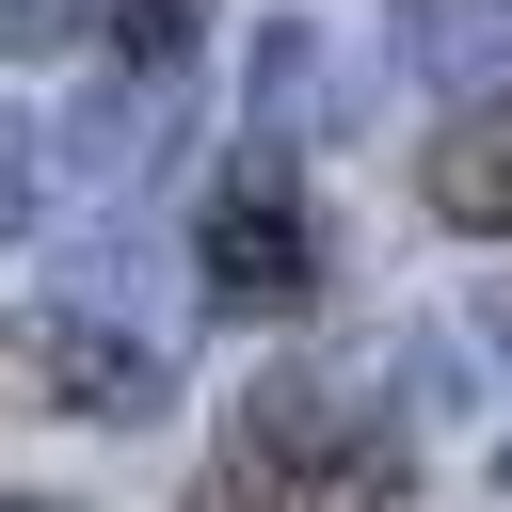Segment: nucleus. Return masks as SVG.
Returning <instances> with one entry per match:
<instances>
[{
    "label": "nucleus",
    "mask_w": 512,
    "mask_h": 512,
    "mask_svg": "<svg viewBox=\"0 0 512 512\" xmlns=\"http://www.w3.org/2000/svg\"><path fill=\"white\" fill-rule=\"evenodd\" d=\"M368 448H384V416H368L352 368H272V384L224 416V480H208L192 512H320L336 480H368Z\"/></svg>",
    "instance_id": "nucleus-1"
},
{
    "label": "nucleus",
    "mask_w": 512,
    "mask_h": 512,
    "mask_svg": "<svg viewBox=\"0 0 512 512\" xmlns=\"http://www.w3.org/2000/svg\"><path fill=\"white\" fill-rule=\"evenodd\" d=\"M304 288H320V208H304V176L256 144V160H224L208 208H192V304H208V320H288Z\"/></svg>",
    "instance_id": "nucleus-2"
},
{
    "label": "nucleus",
    "mask_w": 512,
    "mask_h": 512,
    "mask_svg": "<svg viewBox=\"0 0 512 512\" xmlns=\"http://www.w3.org/2000/svg\"><path fill=\"white\" fill-rule=\"evenodd\" d=\"M32 368L64 384V416H160V384H176L144 320H112V304H64V288L32 304Z\"/></svg>",
    "instance_id": "nucleus-3"
},
{
    "label": "nucleus",
    "mask_w": 512,
    "mask_h": 512,
    "mask_svg": "<svg viewBox=\"0 0 512 512\" xmlns=\"http://www.w3.org/2000/svg\"><path fill=\"white\" fill-rule=\"evenodd\" d=\"M160 128H176V64H112V80L48 128V160H64L80 192H144V176H160Z\"/></svg>",
    "instance_id": "nucleus-4"
},
{
    "label": "nucleus",
    "mask_w": 512,
    "mask_h": 512,
    "mask_svg": "<svg viewBox=\"0 0 512 512\" xmlns=\"http://www.w3.org/2000/svg\"><path fill=\"white\" fill-rule=\"evenodd\" d=\"M240 112H256L272 160H304L320 112H352V64L320 48V16H256V80H240Z\"/></svg>",
    "instance_id": "nucleus-5"
},
{
    "label": "nucleus",
    "mask_w": 512,
    "mask_h": 512,
    "mask_svg": "<svg viewBox=\"0 0 512 512\" xmlns=\"http://www.w3.org/2000/svg\"><path fill=\"white\" fill-rule=\"evenodd\" d=\"M416 192H432V224H448V240H512V96H464V112H448V144L416 160Z\"/></svg>",
    "instance_id": "nucleus-6"
},
{
    "label": "nucleus",
    "mask_w": 512,
    "mask_h": 512,
    "mask_svg": "<svg viewBox=\"0 0 512 512\" xmlns=\"http://www.w3.org/2000/svg\"><path fill=\"white\" fill-rule=\"evenodd\" d=\"M496 384H512V304H496V288L448 304V320H416V400H432V416H480Z\"/></svg>",
    "instance_id": "nucleus-7"
},
{
    "label": "nucleus",
    "mask_w": 512,
    "mask_h": 512,
    "mask_svg": "<svg viewBox=\"0 0 512 512\" xmlns=\"http://www.w3.org/2000/svg\"><path fill=\"white\" fill-rule=\"evenodd\" d=\"M208 16H224V0H96L112 64H192V48H208Z\"/></svg>",
    "instance_id": "nucleus-8"
},
{
    "label": "nucleus",
    "mask_w": 512,
    "mask_h": 512,
    "mask_svg": "<svg viewBox=\"0 0 512 512\" xmlns=\"http://www.w3.org/2000/svg\"><path fill=\"white\" fill-rule=\"evenodd\" d=\"M32 208H48V128L0 112V240H32Z\"/></svg>",
    "instance_id": "nucleus-9"
},
{
    "label": "nucleus",
    "mask_w": 512,
    "mask_h": 512,
    "mask_svg": "<svg viewBox=\"0 0 512 512\" xmlns=\"http://www.w3.org/2000/svg\"><path fill=\"white\" fill-rule=\"evenodd\" d=\"M0 512H48V496H0Z\"/></svg>",
    "instance_id": "nucleus-10"
}]
</instances>
